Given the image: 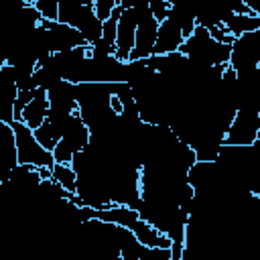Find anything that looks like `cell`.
I'll return each mask as SVG.
<instances>
[{
    "instance_id": "16",
    "label": "cell",
    "mask_w": 260,
    "mask_h": 260,
    "mask_svg": "<svg viewBox=\"0 0 260 260\" xmlns=\"http://www.w3.org/2000/svg\"><path fill=\"white\" fill-rule=\"evenodd\" d=\"M120 12H122V8L116 6V8L112 10V14L102 20V39H104L108 45H112V47H114V43H116V28H118V16H120ZM114 49H116V47H114Z\"/></svg>"
},
{
    "instance_id": "10",
    "label": "cell",
    "mask_w": 260,
    "mask_h": 260,
    "mask_svg": "<svg viewBox=\"0 0 260 260\" xmlns=\"http://www.w3.org/2000/svg\"><path fill=\"white\" fill-rule=\"evenodd\" d=\"M49 114V98H47V91L43 87H37L35 89V95L30 98V102L22 108L20 112V122H24L30 130H35L37 126H41L45 122Z\"/></svg>"
},
{
    "instance_id": "20",
    "label": "cell",
    "mask_w": 260,
    "mask_h": 260,
    "mask_svg": "<svg viewBox=\"0 0 260 260\" xmlns=\"http://www.w3.org/2000/svg\"><path fill=\"white\" fill-rule=\"evenodd\" d=\"M35 89H37V87H35ZM35 89H18L16 100H14V120L20 118V112H22V108L30 102V98L35 95Z\"/></svg>"
},
{
    "instance_id": "18",
    "label": "cell",
    "mask_w": 260,
    "mask_h": 260,
    "mask_svg": "<svg viewBox=\"0 0 260 260\" xmlns=\"http://www.w3.org/2000/svg\"><path fill=\"white\" fill-rule=\"evenodd\" d=\"M205 28H207V32H209V37H211L213 41L223 43V45H232V43H234V37L228 32V28H225L221 22H217V24H209V26H205Z\"/></svg>"
},
{
    "instance_id": "7",
    "label": "cell",
    "mask_w": 260,
    "mask_h": 260,
    "mask_svg": "<svg viewBox=\"0 0 260 260\" xmlns=\"http://www.w3.org/2000/svg\"><path fill=\"white\" fill-rule=\"evenodd\" d=\"M134 35H136V12L134 8H124L118 16V28H116V51L114 57L118 61H128V55L134 47Z\"/></svg>"
},
{
    "instance_id": "17",
    "label": "cell",
    "mask_w": 260,
    "mask_h": 260,
    "mask_svg": "<svg viewBox=\"0 0 260 260\" xmlns=\"http://www.w3.org/2000/svg\"><path fill=\"white\" fill-rule=\"evenodd\" d=\"M32 6L41 14L43 20H57V10H59V0H35Z\"/></svg>"
},
{
    "instance_id": "14",
    "label": "cell",
    "mask_w": 260,
    "mask_h": 260,
    "mask_svg": "<svg viewBox=\"0 0 260 260\" xmlns=\"http://www.w3.org/2000/svg\"><path fill=\"white\" fill-rule=\"evenodd\" d=\"M32 134H35V138L39 140V144H41L43 148L53 150L55 144L61 140V126H59L55 120L45 118V122H43L41 126H37V128L32 130Z\"/></svg>"
},
{
    "instance_id": "5",
    "label": "cell",
    "mask_w": 260,
    "mask_h": 260,
    "mask_svg": "<svg viewBox=\"0 0 260 260\" xmlns=\"http://www.w3.org/2000/svg\"><path fill=\"white\" fill-rule=\"evenodd\" d=\"M228 65L238 75L260 69V28L244 32L242 37L234 39V43L230 47Z\"/></svg>"
},
{
    "instance_id": "11",
    "label": "cell",
    "mask_w": 260,
    "mask_h": 260,
    "mask_svg": "<svg viewBox=\"0 0 260 260\" xmlns=\"http://www.w3.org/2000/svg\"><path fill=\"white\" fill-rule=\"evenodd\" d=\"M130 232L146 248H171V238L165 232L156 230L154 225H150L148 221H144L140 217L130 225Z\"/></svg>"
},
{
    "instance_id": "2",
    "label": "cell",
    "mask_w": 260,
    "mask_h": 260,
    "mask_svg": "<svg viewBox=\"0 0 260 260\" xmlns=\"http://www.w3.org/2000/svg\"><path fill=\"white\" fill-rule=\"evenodd\" d=\"M256 140H260V100H248L234 112L221 144L252 146Z\"/></svg>"
},
{
    "instance_id": "19",
    "label": "cell",
    "mask_w": 260,
    "mask_h": 260,
    "mask_svg": "<svg viewBox=\"0 0 260 260\" xmlns=\"http://www.w3.org/2000/svg\"><path fill=\"white\" fill-rule=\"evenodd\" d=\"M148 8H150V14L160 22L165 18H169V12H171V4L167 0H148Z\"/></svg>"
},
{
    "instance_id": "13",
    "label": "cell",
    "mask_w": 260,
    "mask_h": 260,
    "mask_svg": "<svg viewBox=\"0 0 260 260\" xmlns=\"http://www.w3.org/2000/svg\"><path fill=\"white\" fill-rule=\"evenodd\" d=\"M138 217H140L138 211L130 205H124V203H110L102 209H95V219L118 223V225H124V228H130Z\"/></svg>"
},
{
    "instance_id": "6",
    "label": "cell",
    "mask_w": 260,
    "mask_h": 260,
    "mask_svg": "<svg viewBox=\"0 0 260 260\" xmlns=\"http://www.w3.org/2000/svg\"><path fill=\"white\" fill-rule=\"evenodd\" d=\"M39 26L43 28V37H45V43H47L51 53L69 51V49L87 45L77 28H73L69 24H63L59 20H41Z\"/></svg>"
},
{
    "instance_id": "4",
    "label": "cell",
    "mask_w": 260,
    "mask_h": 260,
    "mask_svg": "<svg viewBox=\"0 0 260 260\" xmlns=\"http://www.w3.org/2000/svg\"><path fill=\"white\" fill-rule=\"evenodd\" d=\"M132 8L136 12V35H134V47L128 55V61H142L152 55L158 20L150 14L148 2H140Z\"/></svg>"
},
{
    "instance_id": "12",
    "label": "cell",
    "mask_w": 260,
    "mask_h": 260,
    "mask_svg": "<svg viewBox=\"0 0 260 260\" xmlns=\"http://www.w3.org/2000/svg\"><path fill=\"white\" fill-rule=\"evenodd\" d=\"M221 24L228 28V32L238 39L244 32L250 30H258L260 28V14H252V12H228L221 18Z\"/></svg>"
},
{
    "instance_id": "1",
    "label": "cell",
    "mask_w": 260,
    "mask_h": 260,
    "mask_svg": "<svg viewBox=\"0 0 260 260\" xmlns=\"http://www.w3.org/2000/svg\"><path fill=\"white\" fill-rule=\"evenodd\" d=\"M230 47L217 43L209 37L207 28L201 24H195L191 35L183 41L179 53H183L193 67L197 69H207V67H217V65H228L230 59Z\"/></svg>"
},
{
    "instance_id": "9",
    "label": "cell",
    "mask_w": 260,
    "mask_h": 260,
    "mask_svg": "<svg viewBox=\"0 0 260 260\" xmlns=\"http://www.w3.org/2000/svg\"><path fill=\"white\" fill-rule=\"evenodd\" d=\"M18 87L12 77L10 65H4L0 69V122L12 124L14 122V100H16Z\"/></svg>"
},
{
    "instance_id": "8",
    "label": "cell",
    "mask_w": 260,
    "mask_h": 260,
    "mask_svg": "<svg viewBox=\"0 0 260 260\" xmlns=\"http://www.w3.org/2000/svg\"><path fill=\"white\" fill-rule=\"evenodd\" d=\"M185 37L179 28V24L173 18H165L158 22L156 28V39H154V49L152 55H169V53H177L183 45Z\"/></svg>"
},
{
    "instance_id": "15",
    "label": "cell",
    "mask_w": 260,
    "mask_h": 260,
    "mask_svg": "<svg viewBox=\"0 0 260 260\" xmlns=\"http://www.w3.org/2000/svg\"><path fill=\"white\" fill-rule=\"evenodd\" d=\"M51 179L69 193H75L77 189V173L73 171L71 162H55L51 167Z\"/></svg>"
},
{
    "instance_id": "3",
    "label": "cell",
    "mask_w": 260,
    "mask_h": 260,
    "mask_svg": "<svg viewBox=\"0 0 260 260\" xmlns=\"http://www.w3.org/2000/svg\"><path fill=\"white\" fill-rule=\"evenodd\" d=\"M10 126H12V134H14L16 162L18 165H32L37 169H41V167H53L55 165L51 150H47V148H43L39 144V140L35 138L32 130L24 122L14 120Z\"/></svg>"
}]
</instances>
